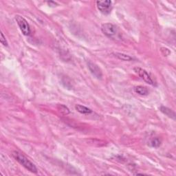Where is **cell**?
Listing matches in <instances>:
<instances>
[{
  "label": "cell",
  "instance_id": "cell-3",
  "mask_svg": "<svg viewBox=\"0 0 176 176\" xmlns=\"http://www.w3.org/2000/svg\"><path fill=\"white\" fill-rule=\"evenodd\" d=\"M15 20L18 24L19 29L21 31L22 34L25 36L30 35V32H31V30H30V25L26 20V19L20 15H16Z\"/></svg>",
  "mask_w": 176,
  "mask_h": 176
},
{
  "label": "cell",
  "instance_id": "cell-7",
  "mask_svg": "<svg viewBox=\"0 0 176 176\" xmlns=\"http://www.w3.org/2000/svg\"><path fill=\"white\" fill-rule=\"evenodd\" d=\"M160 110L162 113L165 114L166 116L169 117V118H173L174 120L175 119V114L174 111L171 110V109L164 107V106H161Z\"/></svg>",
  "mask_w": 176,
  "mask_h": 176
},
{
  "label": "cell",
  "instance_id": "cell-10",
  "mask_svg": "<svg viewBox=\"0 0 176 176\" xmlns=\"http://www.w3.org/2000/svg\"><path fill=\"white\" fill-rule=\"evenodd\" d=\"M134 91H135L136 94L140 95V96H147V95L149 94V90H148V89L141 85L136 87L134 88Z\"/></svg>",
  "mask_w": 176,
  "mask_h": 176
},
{
  "label": "cell",
  "instance_id": "cell-14",
  "mask_svg": "<svg viewBox=\"0 0 176 176\" xmlns=\"http://www.w3.org/2000/svg\"><path fill=\"white\" fill-rule=\"evenodd\" d=\"M135 175H146V174H138H138H136Z\"/></svg>",
  "mask_w": 176,
  "mask_h": 176
},
{
  "label": "cell",
  "instance_id": "cell-12",
  "mask_svg": "<svg viewBox=\"0 0 176 176\" xmlns=\"http://www.w3.org/2000/svg\"><path fill=\"white\" fill-rule=\"evenodd\" d=\"M58 110H59L61 113H62L64 115H68L69 114V109L64 105H58Z\"/></svg>",
  "mask_w": 176,
  "mask_h": 176
},
{
  "label": "cell",
  "instance_id": "cell-8",
  "mask_svg": "<svg viewBox=\"0 0 176 176\" xmlns=\"http://www.w3.org/2000/svg\"><path fill=\"white\" fill-rule=\"evenodd\" d=\"M75 109L78 112L82 114H89L92 112V110L90 109L81 105H77L75 106Z\"/></svg>",
  "mask_w": 176,
  "mask_h": 176
},
{
  "label": "cell",
  "instance_id": "cell-6",
  "mask_svg": "<svg viewBox=\"0 0 176 176\" xmlns=\"http://www.w3.org/2000/svg\"><path fill=\"white\" fill-rule=\"evenodd\" d=\"M88 68L90 71L91 73L92 74L94 77H95L98 79H100L103 77V73L100 68L96 64H95L94 63L91 62V61H89L88 63Z\"/></svg>",
  "mask_w": 176,
  "mask_h": 176
},
{
  "label": "cell",
  "instance_id": "cell-9",
  "mask_svg": "<svg viewBox=\"0 0 176 176\" xmlns=\"http://www.w3.org/2000/svg\"><path fill=\"white\" fill-rule=\"evenodd\" d=\"M113 54L114 55V57L118 58V59L124 61H132L133 60V58L132 57H130L129 55L123 54V53L116 52V53H113Z\"/></svg>",
  "mask_w": 176,
  "mask_h": 176
},
{
  "label": "cell",
  "instance_id": "cell-11",
  "mask_svg": "<svg viewBox=\"0 0 176 176\" xmlns=\"http://www.w3.org/2000/svg\"><path fill=\"white\" fill-rule=\"evenodd\" d=\"M149 146L154 148H158L160 146L161 144V140L160 138H152L149 142Z\"/></svg>",
  "mask_w": 176,
  "mask_h": 176
},
{
  "label": "cell",
  "instance_id": "cell-5",
  "mask_svg": "<svg viewBox=\"0 0 176 176\" xmlns=\"http://www.w3.org/2000/svg\"><path fill=\"white\" fill-rule=\"evenodd\" d=\"M133 70L144 82H146L149 85H155V83L153 81L152 78L150 77V75L148 74V72L145 69L139 68V67H136V68H134Z\"/></svg>",
  "mask_w": 176,
  "mask_h": 176
},
{
  "label": "cell",
  "instance_id": "cell-2",
  "mask_svg": "<svg viewBox=\"0 0 176 176\" xmlns=\"http://www.w3.org/2000/svg\"><path fill=\"white\" fill-rule=\"evenodd\" d=\"M101 30L103 34L111 39H116L118 35V29L116 25L111 23L103 24L101 26Z\"/></svg>",
  "mask_w": 176,
  "mask_h": 176
},
{
  "label": "cell",
  "instance_id": "cell-1",
  "mask_svg": "<svg viewBox=\"0 0 176 176\" xmlns=\"http://www.w3.org/2000/svg\"><path fill=\"white\" fill-rule=\"evenodd\" d=\"M13 156L19 164H21L22 166L25 167L26 169L28 170L29 171L34 173V174H37V167H35V164H33L31 161L29 160L28 159L26 156L22 154V153L18 152H13Z\"/></svg>",
  "mask_w": 176,
  "mask_h": 176
},
{
  "label": "cell",
  "instance_id": "cell-13",
  "mask_svg": "<svg viewBox=\"0 0 176 176\" xmlns=\"http://www.w3.org/2000/svg\"><path fill=\"white\" fill-rule=\"evenodd\" d=\"M0 41H1L2 44L4 45V46H8V42L6 39V37H4V34H3V32H1V38H0Z\"/></svg>",
  "mask_w": 176,
  "mask_h": 176
},
{
  "label": "cell",
  "instance_id": "cell-4",
  "mask_svg": "<svg viewBox=\"0 0 176 176\" xmlns=\"http://www.w3.org/2000/svg\"><path fill=\"white\" fill-rule=\"evenodd\" d=\"M96 6L100 12L104 15H108L112 10V2L110 0L97 1Z\"/></svg>",
  "mask_w": 176,
  "mask_h": 176
}]
</instances>
